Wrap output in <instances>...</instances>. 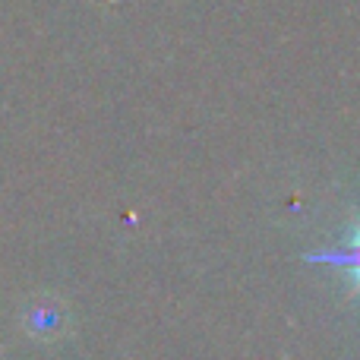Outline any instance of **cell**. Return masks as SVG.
<instances>
[{
  "label": "cell",
  "instance_id": "1",
  "mask_svg": "<svg viewBox=\"0 0 360 360\" xmlns=\"http://www.w3.org/2000/svg\"><path fill=\"white\" fill-rule=\"evenodd\" d=\"M332 262H342V266H348L351 272H354L357 288H360V231L351 237V243H348V250H345V253L332 256Z\"/></svg>",
  "mask_w": 360,
  "mask_h": 360
}]
</instances>
